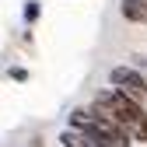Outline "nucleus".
Masks as SVG:
<instances>
[{"label": "nucleus", "instance_id": "obj_1", "mask_svg": "<svg viewBox=\"0 0 147 147\" xmlns=\"http://www.w3.org/2000/svg\"><path fill=\"white\" fill-rule=\"evenodd\" d=\"M91 105H95L102 116H109L133 144H147V109H144L140 98L126 95V91L116 88V84H109L105 91H98V95H95V102H91Z\"/></svg>", "mask_w": 147, "mask_h": 147}, {"label": "nucleus", "instance_id": "obj_2", "mask_svg": "<svg viewBox=\"0 0 147 147\" xmlns=\"http://www.w3.org/2000/svg\"><path fill=\"white\" fill-rule=\"evenodd\" d=\"M109 84H116V88H123L126 95H133V98H147V77H144V70L140 67H130V63H119V67H112L109 70Z\"/></svg>", "mask_w": 147, "mask_h": 147}, {"label": "nucleus", "instance_id": "obj_3", "mask_svg": "<svg viewBox=\"0 0 147 147\" xmlns=\"http://www.w3.org/2000/svg\"><path fill=\"white\" fill-rule=\"evenodd\" d=\"M60 144L63 147H116V144H109V140H102L95 133L81 130V126H67V130L60 133Z\"/></svg>", "mask_w": 147, "mask_h": 147}, {"label": "nucleus", "instance_id": "obj_4", "mask_svg": "<svg viewBox=\"0 0 147 147\" xmlns=\"http://www.w3.org/2000/svg\"><path fill=\"white\" fill-rule=\"evenodd\" d=\"M119 14L130 25H147V0H119Z\"/></svg>", "mask_w": 147, "mask_h": 147}, {"label": "nucleus", "instance_id": "obj_5", "mask_svg": "<svg viewBox=\"0 0 147 147\" xmlns=\"http://www.w3.org/2000/svg\"><path fill=\"white\" fill-rule=\"evenodd\" d=\"M21 18H25V25H35V21L42 18V4H39V0H28L25 11H21Z\"/></svg>", "mask_w": 147, "mask_h": 147}]
</instances>
